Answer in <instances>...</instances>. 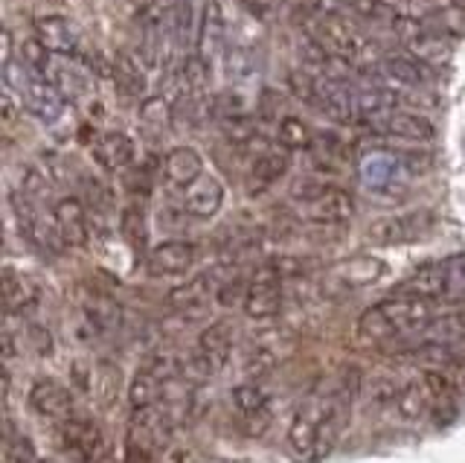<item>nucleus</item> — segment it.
<instances>
[{
    "label": "nucleus",
    "instance_id": "f257e3e1",
    "mask_svg": "<svg viewBox=\"0 0 465 463\" xmlns=\"http://www.w3.org/2000/svg\"><path fill=\"white\" fill-rule=\"evenodd\" d=\"M433 317H436L433 300L390 295L384 300H378L375 307L361 312L355 324V336L361 344H372V347H390L401 341L413 344Z\"/></svg>",
    "mask_w": 465,
    "mask_h": 463
},
{
    "label": "nucleus",
    "instance_id": "f03ea898",
    "mask_svg": "<svg viewBox=\"0 0 465 463\" xmlns=\"http://www.w3.org/2000/svg\"><path fill=\"white\" fill-rule=\"evenodd\" d=\"M12 207H15V216H18V225L24 230V237L33 242L35 248H41L44 254H53V257L64 254L70 248L62 237V227H58V222H55L53 207L44 210L38 201L29 198L26 193L15 196Z\"/></svg>",
    "mask_w": 465,
    "mask_h": 463
},
{
    "label": "nucleus",
    "instance_id": "7ed1b4c3",
    "mask_svg": "<svg viewBox=\"0 0 465 463\" xmlns=\"http://www.w3.org/2000/svg\"><path fill=\"white\" fill-rule=\"evenodd\" d=\"M282 283L285 277L280 274V268H276V263L271 259V263L259 266L253 271L251 283H247V292H244V315L253 317V321H268V317H276L282 309Z\"/></svg>",
    "mask_w": 465,
    "mask_h": 463
},
{
    "label": "nucleus",
    "instance_id": "20e7f679",
    "mask_svg": "<svg viewBox=\"0 0 465 463\" xmlns=\"http://www.w3.org/2000/svg\"><path fill=\"white\" fill-rule=\"evenodd\" d=\"M392 33L401 38V45H404L407 53L416 55L419 62H425L430 67H440V65H445L450 59V41L440 30L428 26L421 18L401 15Z\"/></svg>",
    "mask_w": 465,
    "mask_h": 463
},
{
    "label": "nucleus",
    "instance_id": "39448f33",
    "mask_svg": "<svg viewBox=\"0 0 465 463\" xmlns=\"http://www.w3.org/2000/svg\"><path fill=\"white\" fill-rule=\"evenodd\" d=\"M433 227H436V216L430 210H411V213H399V216H387V219H378L367 230V239L372 245L390 248V245H407V242L425 239V237L433 234Z\"/></svg>",
    "mask_w": 465,
    "mask_h": 463
},
{
    "label": "nucleus",
    "instance_id": "423d86ee",
    "mask_svg": "<svg viewBox=\"0 0 465 463\" xmlns=\"http://www.w3.org/2000/svg\"><path fill=\"white\" fill-rule=\"evenodd\" d=\"M53 88L62 94L70 106H84L87 99L94 96V76L87 65L82 59H73V55H50V65H47V74Z\"/></svg>",
    "mask_w": 465,
    "mask_h": 463
},
{
    "label": "nucleus",
    "instance_id": "0eeeda50",
    "mask_svg": "<svg viewBox=\"0 0 465 463\" xmlns=\"http://www.w3.org/2000/svg\"><path fill=\"white\" fill-rule=\"evenodd\" d=\"M62 438L70 452L79 455L84 463H105L108 460L111 446H108L105 431H102V426L94 417L79 414V411L67 417L62 423Z\"/></svg>",
    "mask_w": 465,
    "mask_h": 463
},
{
    "label": "nucleus",
    "instance_id": "6e6552de",
    "mask_svg": "<svg viewBox=\"0 0 465 463\" xmlns=\"http://www.w3.org/2000/svg\"><path fill=\"white\" fill-rule=\"evenodd\" d=\"M302 201V216L314 225H343L352 219L355 201L341 186H323L314 184L312 193L300 196Z\"/></svg>",
    "mask_w": 465,
    "mask_h": 463
},
{
    "label": "nucleus",
    "instance_id": "1a4fd4ad",
    "mask_svg": "<svg viewBox=\"0 0 465 463\" xmlns=\"http://www.w3.org/2000/svg\"><path fill=\"white\" fill-rule=\"evenodd\" d=\"M227 50H230V41H227V18H224V9H222V4H218V0H210V4H203V12H201L195 53L213 67L215 62L224 59Z\"/></svg>",
    "mask_w": 465,
    "mask_h": 463
},
{
    "label": "nucleus",
    "instance_id": "9d476101",
    "mask_svg": "<svg viewBox=\"0 0 465 463\" xmlns=\"http://www.w3.org/2000/svg\"><path fill=\"white\" fill-rule=\"evenodd\" d=\"M33 30L38 41L50 53L58 55H73V59H84V47H82V30L70 18L64 15H38L33 21Z\"/></svg>",
    "mask_w": 465,
    "mask_h": 463
},
{
    "label": "nucleus",
    "instance_id": "9b49d317",
    "mask_svg": "<svg viewBox=\"0 0 465 463\" xmlns=\"http://www.w3.org/2000/svg\"><path fill=\"white\" fill-rule=\"evenodd\" d=\"M384 259L372 254H355L349 259H341L329 268V283H334L341 292H355V288H367L384 277Z\"/></svg>",
    "mask_w": 465,
    "mask_h": 463
},
{
    "label": "nucleus",
    "instance_id": "f8f14e48",
    "mask_svg": "<svg viewBox=\"0 0 465 463\" xmlns=\"http://www.w3.org/2000/svg\"><path fill=\"white\" fill-rule=\"evenodd\" d=\"M29 405H33V411L47 417V419H55V423H64L67 417L76 414V399H73V390L62 382L50 379V376H44V379H35L33 388H29Z\"/></svg>",
    "mask_w": 465,
    "mask_h": 463
},
{
    "label": "nucleus",
    "instance_id": "ddd939ff",
    "mask_svg": "<svg viewBox=\"0 0 465 463\" xmlns=\"http://www.w3.org/2000/svg\"><path fill=\"white\" fill-rule=\"evenodd\" d=\"M195 263H198V245L186 239L160 242L145 257V266H149L154 277H178V274H186Z\"/></svg>",
    "mask_w": 465,
    "mask_h": 463
},
{
    "label": "nucleus",
    "instance_id": "4468645a",
    "mask_svg": "<svg viewBox=\"0 0 465 463\" xmlns=\"http://www.w3.org/2000/svg\"><path fill=\"white\" fill-rule=\"evenodd\" d=\"M224 207V186L215 176H198L193 184L181 190V210L195 219H213V216Z\"/></svg>",
    "mask_w": 465,
    "mask_h": 463
},
{
    "label": "nucleus",
    "instance_id": "2eb2a0df",
    "mask_svg": "<svg viewBox=\"0 0 465 463\" xmlns=\"http://www.w3.org/2000/svg\"><path fill=\"white\" fill-rule=\"evenodd\" d=\"M94 161L99 164L102 172H108V176H123L125 169L134 166L137 146H134V140L123 132H105L94 143Z\"/></svg>",
    "mask_w": 465,
    "mask_h": 463
},
{
    "label": "nucleus",
    "instance_id": "dca6fc26",
    "mask_svg": "<svg viewBox=\"0 0 465 463\" xmlns=\"http://www.w3.org/2000/svg\"><path fill=\"white\" fill-rule=\"evenodd\" d=\"M323 414H326V405H317V402L300 405L294 419H291V426H288V446H291V452L300 455V458H314Z\"/></svg>",
    "mask_w": 465,
    "mask_h": 463
},
{
    "label": "nucleus",
    "instance_id": "f3484780",
    "mask_svg": "<svg viewBox=\"0 0 465 463\" xmlns=\"http://www.w3.org/2000/svg\"><path fill=\"white\" fill-rule=\"evenodd\" d=\"M218 286H222V280H218L215 271L198 274V277L186 280L183 286H174L166 295V303L172 309H178L181 315H201L207 309V300L215 297Z\"/></svg>",
    "mask_w": 465,
    "mask_h": 463
},
{
    "label": "nucleus",
    "instance_id": "a211bd4d",
    "mask_svg": "<svg viewBox=\"0 0 465 463\" xmlns=\"http://www.w3.org/2000/svg\"><path fill=\"white\" fill-rule=\"evenodd\" d=\"M53 213L70 248H84L87 239H91L94 225H91V213L82 205V198H73V196L58 198L53 205Z\"/></svg>",
    "mask_w": 465,
    "mask_h": 463
},
{
    "label": "nucleus",
    "instance_id": "6ab92c4d",
    "mask_svg": "<svg viewBox=\"0 0 465 463\" xmlns=\"http://www.w3.org/2000/svg\"><path fill=\"white\" fill-rule=\"evenodd\" d=\"M367 126L378 135H390V137H401V140L430 143L436 137V128L428 117H421V114H407V111H390L384 117L370 120Z\"/></svg>",
    "mask_w": 465,
    "mask_h": 463
},
{
    "label": "nucleus",
    "instance_id": "aec40b11",
    "mask_svg": "<svg viewBox=\"0 0 465 463\" xmlns=\"http://www.w3.org/2000/svg\"><path fill=\"white\" fill-rule=\"evenodd\" d=\"M21 103L29 111H33L41 123H47V126L62 120V114L67 108V99L53 88L47 76H33V79H29L26 91L21 94Z\"/></svg>",
    "mask_w": 465,
    "mask_h": 463
},
{
    "label": "nucleus",
    "instance_id": "412c9836",
    "mask_svg": "<svg viewBox=\"0 0 465 463\" xmlns=\"http://www.w3.org/2000/svg\"><path fill=\"white\" fill-rule=\"evenodd\" d=\"M378 70H381L384 79L404 85V88H425V85L433 82V67L425 65V62H419L416 55H411V53L381 55Z\"/></svg>",
    "mask_w": 465,
    "mask_h": 463
},
{
    "label": "nucleus",
    "instance_id": "4be33fe9",
    "mask_svg": "<svg viewBox=\"0 0 465 463\" xmlns=\"http://www.w3.org/2000/svg\"><path fill=\"white\" fill-rule=\"evenodd\" d=\"M0 292H4V312L6 315H29L41 300V288L33 277L4 268V283H0Z\"/></svg>",
    "mask_w": 465,
    "mask_h": 463
},
{
    "label": "nucleus",
    "instance_id": "5701e85b",
    "mask_svg": "<svg viewBox=\"0 0 465 463\" xmlns=\"http://www.w3.org/2000/svg\"><path fill=\"white\" fill-rule=\"evenodd\" d=\"M232 344H236V329H232V324L213 321L210 327H203V332L198 336V353L218 373L230 361Z\"/></svg>",
    "mask_w": 465,
    "mask_h": 463
},
{
    "label": "nucleus",
    "instance_id": "b1692460",
    "mask_svg": "<svg viewBox=\"0 0 465 463\" xmlns=\"http://www.w3.org/2000/svg\"><path fill=\"white\" fill-rule=\"evenodd\" d=\"M291 350V341L285 332H271V336H262L253 347H251V356L244 361V373L247 376H265L271 373L280 361L288 356Z\"/></svg>",
    "mask_w": 465,
    "mask_h": 463
},
{
    "label": "nucleus",
    "instance_id": "393cba45",
    "mask_svg": "<svg viewBox=\"0 0 465 463\" xmlns=\"http://www.w3.org/2000/svg\"><path fill=\"white\" fill-rule=\"evenodd\" d=\"M396 411L399 417L404 419V423H419V419H425L430 411H433V394H430V388L425 379H419V382H404L399 388V394H396Z\"/></svg>",
    "mask_w": 465,
    "mask_h": 463
},
{
    "label": "nucleus",
    "instance_id": "a878e982",
    "mask_svg": "<svg viewBox=\"0 0 465 463\" xmlns=\"http://www.w3.org/2000/svg\"><path fill=\"white\" fill-rule=\"evenodd\" d=\"M163 176L172 186L183 190L186 184H193L198 176H203V161L198 149L193 146H174L166 157H163Z\"/></svg>",
    "mask_w": 465,
    "mask_h": 463
},
{
    "label": "nucleus",
    "instance_id": "bb28decb",
    "mask_svg": "<svg viewBox=\"0 0 465 463\" xmlns=\"http://www.w3.org/2000/svg\"><path fill=\"white\" fill-rule=\"evenodd\" d=\"M392 295L419 297V300H440L442 303V259L440 263H428L416 268L411 277L396 286Z\"/></svg>",
    "mask_w": 465,
    "mask_h": 463
},
{
    "label": "nucleus",
    "instance_id": "cd10ccee",
    "mask_svg": "<svg viewBox=\"0 0 465 463\" xmlns=\"http://www.w3.org/2000/svg\"><path fill=\"white\" fill-rule=\"evenodd\" d=\"M288 169H291V149H285V146L265 149L256 155V161L251 166V181L262 190V186H271L273 181H280Z\"/></svg>",
    "mask_w": 465,
    "mask_h": 463
},
{
    "label": "nucleus",
    "instance_id": "c85d7f7f",
    "mask_svg": "<svg viewBox=\"0 0 465 463\" xmlns=\"http://www.w3.org/2000/svg\"><path fill=\"white\" fill-rule=\"evenodd\" d=\"M82 312H84V324L96 329V332H111L120 327L123 321V312L116 307V300L108 295H91L84 297L82 303Z\"/></svg>",
    "mask_w": 465,
    "mask_h": 463
},
{
    "label": "nucleus",
    "instance_id": "c756f323",
    "mask_svg": "<svg viewBox=\"0 0 465 463\" xmlns=\"http://www.w3.org/2000/svg\"><path fill=\"white\" fill-rule=\"evenodd\" d=\"M416 341H433V344H462L465 341V309L436 315L425 327V332Z\"/></svg>",
    "mask_w": 465,
    "mask_h": 463
},
{
    "label": "nucleus",
    "instance_id": "7c9ffc66",
    "mask_svg": "<svg viewBox=\"0 0 465 463\" xmlns=\"http://www.w3.org/2000/svg\"><path fill=\"white\" fill-rule=\"evenodd\" d=\"M163 376H157L152 367H140L134 373V379H131L128 385V405H131V411L134 408H152V405H157L160 399V390H163Z\"/></svg>",
    "mask_w": 465,
    "mask_h": 463
},
{
    "label": "nucleus",
    "instance_id": "2f4dec72",
    "mask_svg": "<svg viewBox=\"0 0 465 463\" xmlns=\"http://www.w3.org/2000/svg\"><path fill=\"white\" fill-rule=\"evenodd\" d=\"M111 76L114 82L120 85V91H125L128 96H140L145 94V70L137 65L134 55L128 53H114L111 59Z\"/></svg>",
    "mask_w": 465,
    "mask_h": 463
},
{
    "label": "nucleus",
    "instance_id": "473e14b6",
    "mask_svg": "<svg viewBox=\"0 0 465 463\" xmlns=\"http://www.w3.org/2000/svg\"><path fill=\"white\" fill-rule=\"evenodd\" d=\"M442 303H465V254L442 259Z\"/></svg>",
    "mask_w": 465,
    "mask_h": 463
},
{
    "label": "nucleus",
    "instance_id": "72a5a7b5",
    "mask_svg": "<svg viewBox=\"0 0 465 463\" xmlns=\"http://www.w3.org/2000/svg\"><path fill=\"white\" fill-rule=\"evenodd\" d=\"M346 6L352 9V15L361 21H370L375 26H387V30H396L399 24V9L390 6L387 0H346Z\"/></svg>",
    "mask_w": 465,
    "mask_h": 463
},
{
    "label": "nucleus",
    "instance_id": "f704fd0d",
    "mask_svg": "<svg viewBox=\"0 0 465 463\" xmlns=\"http://www.w3.org/2000/svg\"><path fill=\"white\" fill-rule=\"evenodd\" d=\"M276 140L285 149H305L312 146V128L300 117H282L280 126H276Z\"/></svg>",
    "mask_w": 465,
    "mask_h": 463
},
{
    "label": "nucleus",
    "instance_id": "c9c22d12",
    "mask_svg": "<svg viewBox=\"0 0 465 463\" xmlns=\"http://www.w3.org/2000/svg\"><path fill=\"white\" fill-rule=\"evenodd\" d=\"M232 405H236V411L239 417L242 414H253V411H262V408H268V397H265V390H262L259 385L253 382H244V385H236L232 388Z\"/></svg>",
    "mask_w": 465,
    "mask_h": 463
},
{
    "label": "nucleus",
    "instance_id": "e433bc0d",
    "mask_svg": "<svg viewBox=\"0 0 465 463\" xmlns=\"http://www.w3.org/2000/svg\"><path fill=\"white\" fill-rule=\"evenodd\" d=\"M6 455H9V463H47V460H41L35 446L29 443L21 431H12L9 423H6Z\"/></svg>",
    "mask_w": 465,
    "mask_h": 463
},
{
    "label": "nucleus",
    "instance_id": "4c0bfd02",
    "mask_svg": "<svg viewBox=\"0 0 465 463\" xmlns=\"http://www.w3.org/2000/svg\"><path fill=\"white\" fill-rule=\"evenodd\" d=\"M21 62L33 70V74H38V76H44L47 74V65H50V50L41 45L38 41V35H33V38H26L24 45H21Z\"/></svg>",
    "mask_w": 465,
    "mask_h": 463
},
{
    "label": "nucleus",
    "instance_id": "58836bf2",
    "mask_svg": "<svg viewBox=\"0 0 465 463\" xmlns=\"http://www.w3.org/2000/svg\"><path fill=\"white\" fill-rule=\"evenodd\" d=\"M140 120L145 126H169L172 123V108L166 106V99L163 96H149V99H143V106H140Z\"/></svg>",
    "mask_w": 465,
    "mask_h": 463
},
{
    "label": "nucleus",
    "instance_id": "ea45409f",
    "mask_svg": "<svg viewBox=\"0 0 465 463\" xmlns=\"http://www.w3.org/2000/svg\"><path fill=\"white\" fill-rule=\"evenodd\" d=\"M317 146H320V149H314V164H317V169L331 172V169H338V164L346 157L343 155V146L334 137H320Z\"/></svg>",
    "mask_w": 465,
    "mask_h": 463
},
{
    "label": "nucleus",
    "instance_id": "a19ab883",
    "mask_svg": "<svg viewBox=\"0 0 465 463\" xmlns=\"http://www.w3.org/2000/svg\"><path fill=\"white\" fill-rule=\"evenodd\" d=\"M123 234L134 248H143L145 245V216L140 207H128L123 213Z\"/></svg>",
    "mask_w": 465,
    "mask_h": 463
},
{
    "label": "nucleus",
    "instance_id": "79ce46f5",
    "mask_svg": "<svg viewBox=\"0 0 465 463\" xmlns=\"http://www.w3.org/2000/svg\"><path fill=\"white\" fill-rule=\"evenodd\" d=\"M273 423V411H271V405L268 408H262V411H253V414H242V426L244 431L251 434V438H262Z\"/></svg>",
    "mask_w": 465,
    "mask_h": 463
},
{
    "label": "nucleus",
    "instance_id": "37998d69",
    "mask_svg": "<svg viewBox=\"0 0 465 463\" xmlns=\"http://www.w3.org/2000/svg\"><path fill=\"white\" fill-rule=\"evenodd\" d=\"M244 292H247V283H242L239 277H232V280H224L222 286H218L215 300L222 303V307H236V303L244 300Z\"/></svg>",
    "mask_w": 465,
    "mask_h": 463
},
{
    "label": "nucleus",
    "instance_id": "c03bdc74",
    "mask_svg": "<svg viewBox=\"0 0 465 463\" xmlns=\"http://www.w3.org/2000/svg\"><path fill=\"white\" fill-rule=\"evenodd\" d=\"M285 4L288 0H242V6L256 18H268V15H273V12H280Z\"/></svg>",
    "mask_w": 465,
    "mask_h": 463
},
{
    "label": "nucleus",
    "instance_id": "a18cd8bd",
    "mask_svg": "<svg viewBox=\"0 0 465 463\" xmlns=\"http://www.w3.org/2000/svg\"><path fill=\"white\" fill-rule=\"evenodd\" d=\"M29 341H33L38 356H50L53 353V336L44 327H29Z\"/></svg>",
    "mask_w": 465,
    "mask_h": 463
},
{
    "label": "nucleus",
    "instance_id": "49530a36",
    "mask_svg": "<svg viewBox=\"0 0 465 463\" xmlns=\"http://www.w3.org/2000/svg\"><path fill=\"white\" fill-rule=\"evenodd\" d=\"M134 4H137L140 9H145V12H149V9L154 6V0H134Z\"/></svg>",
    "mask_w": 465,
    "mask_h": 463
},
{
    "label": "nucleus",
    "instance_id": "de8ad7c7",
    "mask_svg": "<svg viewBox=\"0 0 465 463\" xmlns=\"http://www.w3.org/2000/svg\"><path fill=\"white\" fill-rule=\"evenodd\" d=\"M454 4H457V6H465V0H454Z\"/></svg>",
    "mask_w": 465,
    "mask_h": 463
},
{
    "label": "nucleus",
    "instance_id": "09e8293b",
    "mask_svg": "<svg viewBox=\"0 0 465 463\" xmlns=\"http://www.w3.org/2000/svg\"><path fill=\"white\" fill-rule=\"evenodd\" d=\"M201 4H210V0H201Z\"/></svg>",
    "mask_w": 465,
    "mask_h": 463
}]
</instances>
